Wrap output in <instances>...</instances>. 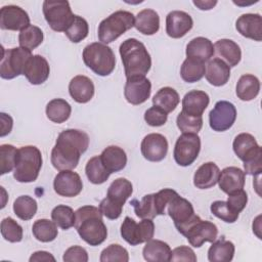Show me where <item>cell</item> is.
Returning a JSON list of instances; mask_svg holds the SVG:
<instances>
[{
    "label": "cell",
    "mask_w": 262,
    "mask_h": 262,
    "mask_svg": "<svg viewBox=\"0 0 262 262\" xmlns=\"http://www.w3.org/2000/svg\"><path fill=\"white\" fill-rule=\"evenodd\" d=\"M89 146V136L78 129L61 131L51 150V164L58 170H73L80 161V157Z\"/></svg>",
    "instance_id": "1"
},
{
    "label": "cell",
    "mask_w": 262,
    "mask_h": 262,
    "mask_svg": "<svg viewBox=\"0 0 262 262\" xmlns=\"http://www.w3.org/2000/svg\"><path fill=\"white\" fill-rule=\"evenodd\" d=\"M75 228L80 237L90 246L101 245L107 236L100 210L94 206H83L76 212Z\"/></svg>",
    "instance_id": "2"
},
{
    "label": "cell",
    "mask_w": 262,
    "mask_h": 262,
    "mask_svg": "<svg viewBox=\"0 0 262 262\" xmlns=\"http://www.w3.org/2000/svg\"><path fill=\"white\" fill-rule=\"evenodd\" d=\"M126 78L145 76L151 67L150 55L144 44L135 38L123 41L119 48Z\"/></svg>",
    "instance_id": "3"
},
{
    "label": "cell",
    "mask_w": 262,
    "mask_h": 262,
    "mask_svg": "<svg viewBox=\"0 0 262 262\" xmlns=\"http://www.w3.org/2000/svg\"><path fill=\"white\" fill-rule=\"evenodd\" d=\"M42 154L34 145L21 146L17 149L16 164L13 170V177L21 183L34 182L42 167Z\"/></svg>",
    "instance_id": "4"
},
{
    "label": "cell",
    "mask_w": 262,
    "mask_h": 262,
    "mask_svg": "<svg viewBox=\"0 0 262 262\" xmlns=\"http://www.w3.org/2000/svg\"><path fill=\"white\" fill-rule=\"evenodd\" d=\"M84 63L98 76H108L116 67V56L111 47L101 43L93 42L83 50Z\"/></svg>",
    "instance_id": "5"
},
{
    "label": "cell",
    "mask_w": 262,
    "mask_h": 262,
    "mask_svg": "<svg viewBox=\"0 0 262 262\" xmlns=\"http://www.w3.org/2000/svg\"><path fill=\"white\" fill-rule=\"evenodd\" d=\"M133 13L126 10H118L102 19L98 26V39L103 44H108L118 39L125 32L134 27Z\"/></svg>",
    "instance_id": "6"
},
{
    "label": "cell",
    "mask_w": 262,
    "mask_h": 262,
    "mask_svg": "<svg viewBox=\"0 0 262 262\" xmlns=\"http://www.w3.org/2000/svg\"><path fill=\"white\" fill-rule=\"evenodd\" d=\"M176 194L177 192L174 189L164 188L156 193L145 194L140 202L134 199L130 204L133 205L137 217L141 219H152L158 215L165 214V209L168 203Z\"/></svg>",
    "instance_id": "7"
},
{
    "label": "cell",
    "mask_w": 262,
    "mask_h": 262,
    "mask_svg": "<svg viewBox=\"0 0 262 262\" xmlns=\"http://www.w3.org/2000/svg\"><path fill=\"white\" fill-rule=\"evenodd\" d=\"M31 56V50L20 46L10 49L2 48V57L0 63L1 78L10 80L23 75L26 63Z\"/></svg>",
    "instance_id": "8"
},
{
    "label": "cell",
    "mask_w": 262,
    "mask_h": 262,
    "mask_svg": "<svg viewBox=\"0 0 262 262\" xmlns=\"http://www.w3.org/2000/svg\"><path fill=\"white\" fill-rule=\"evenodd\" d=\"M43 14L49 27L55 32H64L73 20V14L68 1L43 2Z\"/></svg>",
    "instance_id": "9"
},
{
    "label": "cell",
    "mask_w": 262,
    "mask_h": 262,
    "mask_svg": "<svg viewBox=\"0 0 262 262\" xmlns=\"http://www.w3.org/2000/svg\"><path fill=\"white\" fill-rule=\"evenodd\" d=\"M155 234V224L151 219L144 218L139 223L126 216L121 225L122 237L131 246H137L151 239Z\"/></svg>",
    "instance_id": "10"
},
{
    "label": "cell",
    "mask_w": 262,
    "mask_h": 262,
    "mask_svg": "<svg viewBox=\"0 0 262 262\" xmlns=\"http://www.w3.org/2000/svg\"><path fill=\"white\" fill-rule=\"evenodd\" d=\"M180 233L187 238L192 247L200 248L204 243H213L217 238L218 228L213 222L202 220L200 216L196 215Z\"/></svg>",
    "instance_id": "11"
},
{
    "label": "cell",
    "mask_w": 262,
    "mask_h": 262,
    "mask_svg": "<svg viewBox=\"0 0 262 262\" xmlns=\"http://www.w3.org/2000/svg\"><path fill=\"white\" fill-rule=\"evenodd\" d=\"M201 150V138L194 133H182L176 140L174 146V160L182 167L191 165Z\"/></svg>",
    "instance_id": "12"
},
{
    "label": "cell",
    "mask_w": 262,
    "mask_h": 262,
    "mask_svg": "<svg viewBox=\"0 0 262 262\" xmlns=\"http://www.w3.org/2000/svg\"><path fill=\"white\" fill-rule=\"evenodd\" d=\"M236 119V108L227 100L217 101L209 113L210 127L217 132H223L232 127Z\"/></svg>",
    "instance_id": "13"
},
{
    "label": "cell",
    "mask_w": 262,
    "mask_h": 262,
    "mask_svg": "<svg viewBox=\"0 0 262 262\" xmlns=\"http://www.w3.org/2000/svg\"><path fill=\"white\" fill-rule=\"evenodd\" d=\"M167 206L168 214L174 221V225L179 232L196 217L191 203L178 193L172 198Z\"/></svg>",
    "instance_id": "14"
},
{
    "label": "cell",
    "mask_w": 262,
    "mask_h": 262,
    "mask_svg": "<svg viewBox=\"0 0 262 262\" xmlns=\"http://www.w3.org/2000/svg\"><path fill=\"white\" fill-rule=\"evenodd\" d=\"M150 92L151 83L145 76L127 78L124 87V96L129 103L138 105L145 102L149 98Z\"/></svg>",
    "instance_id": "15"
},
{
    "label": "cell",
    "mask_w": 262,
    "mask_h": 262,
    "mask_svg": "<svg viewBox=\"0 0 262 262\" xmlns=\"http://www.w3.org/2000/svg\"><path fill=\"white\" fill-rule=\"evenodd\" d=\"M53 188L60 196L74 198L82 191L83 182L78 173L72 170H62L55 176Z\"/></svg>",
    "instance_id": "16"
},
{
    "label": "cell",
    "mask_w": 262,
    "mask_h": 262,
    "mask_svg": "<svg viewBox=\"0 0 262 262\" xmlns=\"http://www.w3.org/2000/svg\"><path fill=\"white\" fill-rule=\"evenodd\" d=\"M30 26V16L25 9L16 5H5L0 9V28L9 31H21Z\"/></svg>",
    "instance_id": "17"
},
{
    "label": "cell",
    "mask_w": 262,
    "mask_h": 262,
    "mask_svg": "<svg viewBox=\"0 0 262 262\" xmlns=\"http://www.w3.org/2000/svg\"><path fill=\"white\" fill-rule=\"evenodd\" d=\"M141 154L149 162H161L168 152V141L159 133H150L144 136L140 144Z\"/></svg>",
    "instance_id": "18"
},
{
    "label": "cell",
    "mask_w": 262,
    "mask_h": 262,
    "mask_svg": "<svg viewBox=\"0 0 262 262\" xmlns=\"http://www.w3.org/2000/svg\"><path fill=\"white\" fill-rule=\"evenodd\" d=\"M192 26L193 20L185 11L173 10L166 16V33L171 38H182L191 30Z\"/></svg>",
    "instance_id": "19"
},
{
    "label": "cell",
    "mask_w": 262,
    "mask_h": 262,
    "mask_svg": "<svg viewBox=\"0 0 262 262\" xmlns=\"http://www.w3.org/2000/svg\"><path fill=\"white\" fill-rule=\"evenodd\" d=\"M233 151L239 160L247 163L262 155V148L250 133H241L235 136L232 143Z\"/></svg>",
    "instance_id": "20"
},
{
    "label": "cell",
    "mask_w": 262,
    "mask_h": 262,
    "mask_svg": "<svg viewBox=\"0 0 262 262\" xmlns=\"http://www.w3.org/2000/svg\"><path fill=\"white\" fill-rule=\"evenodd\" d=\"M49 74L50 67L46 58L39 54H35L27 61L23 75L32 85H40L48 79Z\"/></svg>",
    "instance_id": "21"
},
{
    "label": "cell",
    "mask_w": 262,
    "mask_h": 262,
    "mask_svg": "<svg viewBox=\"0 0 262 262\" xmlns=\"http://www.w3.org/2000/svg\"><path fill=\"white\" fill-rule=\"evenodd\" d=\"M237 32L254 41L262 40V18L259 13L242 14L235 21Z\"/></svg>",
    "instance_id": "22"
},
{
    "label": "cell",
    "mask_w": 262,
    "mask_h": 262,
    "mask_svg": "<svg viewBox=\"0 0 262 262\" xmlns=\"http://www.w3.org/2000/svg\"><path fill=\"white\" fill-rule=\"evenodd\" d=\"M94 84L91 79L83 75L75 76L69 84L70 95L78 103L90 101L94 95Z\"/></svg>",
    "instance_id": "23"
},
{
    "label": "cell",
    "mask_w": 262,
    "mask_h": 262,
    "mask_svg": "<svg viewBox=\"0 0 262 262\" xmlns=\"http://www.w3.org/2000/svg\"><path fill=\"white\" fill-rule=\"evenodd\" d=\"M210 102L209 95L202 90H191L182 99V112L188 116L202 117Z\"/></svg>",
    "instance_id": "24"
},
{
    "label": "cell",
    "mask_w": 262,
    "mask_h": 262,
    "mask_svg": "<svg viewBox=\"0 0 262 262\" xmlns=\"http://www.w3.org/2000/svg\"><path fill=\"white\" fill-rule=\"evenodd\" d=\"M245 172L237 167H226L220 171L218 184L220 189L225 193L243 189L245 185Z\"/></svg>",
    "instance_id": "25"
},
{
    "label": "cell",
    "mask_w": 262,
    "mask_h": 262,
    "mask_svg": "<svg viewBox=\"0 0 262 262\" xmlns=\"http://www.w3.org/2000/svg\"><path fill=\"white\" fill-rule=\"evenodd\" d=\"M205 77L211 85L223 86L230 78V67L221 58L210 59L206 67Z\"/></svg>",
    "instance_id": "26"
},
{
    "label": "cell",
    "mask_w": 262,
    "mask_h": 262,
    "mask_svg": "<svg viewBox=\"0 0 262 262\" xmlns=\"http://www.w3.org/2000/svg\"><path fill=\"white\" fill-rule=\"evenodd\" d=\"M185 53L187 58L206 62L213 57L215 50L213 43L208 38L196 37L188 42Z\"/></svg>",
    "instance_id": "27"
},
{
    "label": "cell",
    "mask_w": 262,
    "mask_h": 262,
    "mask_svg": "<svg viewBox=\"0 0 262 262\" xmlns=\"http://www.w3.org/2000/svg\"><path fill=\"white\" fill-rule=\"evenodd\" d=\"M99 157L103 166L111 174L123 170L127 164V155L125 150L117 145L105 147Z\"/></svg>",
    "instance_id": "28"
},
{
    "label": "cell",
    "mask_w": 262,
    "mask_h": 262,
    "mask_svg": "<svg viewBox=\"0 0 262 262\" xmlns=\"http://www.w3.org/2000/svg\"><path fill=\"white\" fill-rule=\"evenodd\" d=\"M219 174L220 170L214 162L204 163L193 175V185L200 189L213 187L218 182Z\"/></svg>",
    "instance_id": "29"
},
{
    "label": "cell",
    "mask_w": 262,
    "mask_h": 262,
    "mask_svg": "<svg viewBox=\"0 0 262 262\" xmlns=\"http://www.w3.org/2000/svg\"><path fill=\"white\" fill-rule=\"evenodd\" d=\"M143 258L147 262H166L170 261L171 248L160 239H149L142 250Z\"/></svg>",
    "instance_id": "30"
},
{
    "label": "cell",
    "mask_w": 262,
    "mask_h": 262,
    "mask_svg": "<svg viewBox=\"0 0 262 262\" xmlns=\"http://www.w3.org/2000/svg\"><path fill=\"white\" fill-rule=\"evenodd\" d=\"M134 27L143 35H154L160 29V16L154 9H143L137 13Z\"/></svg>",
    "instance_id": "31"
},
{
    "label": "cell",
    "mask_w": 262,
    "mask_h": 262,
    "mask_svg": "<svg viewBox=\"0 0 262 262\" xmlns=\"http://www.w3.org/2000/svg\"><path fill=\"white\" fill-rule=\"evenodd\" d=\"M214 50H216L217 54L221 56L229 67H235L241 61V48L237 43L230 39H220L216 41L214 44Z\"/></svg>",
    "instance_id": "32"
},
{
    "label": "cell",
    "mask_w": 262,
    "mask_h": 262,
    "mask_svg": "<svg viewBox=\"0 0 262 262\" xmlns=\"http://www.w3.org/2000/svg\"><path fill=\"white\" fill-rule=\"evenodd\" d=\"M260 91V81L259 79L251 74L243 75L235 87L236 96L243 101H250L254 99Z\"/></svg>",
    "instance_id": "33"
},
{
    "label": "cell",
    "mask_w": 262,
    "mask_h": 262,
    "mask_svg": "<svg viewBox=\"0 0 262 262\" xmlns=\"http://www.w3.org/2000/svg\"><path fill=\"white\" fill-rule=\"evenodd\" d=\"M233 243L220 238L214 241L208 250V260L210 262H229L234 255Z\"/></svg>",
    "instance_id": "34"
},
{
    "label": "cell",
    "mask_w": 262,
    "mask_h": 262,
    "mask_svg": "<svg viewBox=\"0 0 262 262\" xmlns=\"http://www.w3.org/2000/svg\"><path fill=\"white\" fill-rule=\"evenodd\" d=\"M133 192L132 183L126 178L120 177L114 180L108 186L106 196L113 202L124 206L126 201L131 196Z\"/></svg>",
    "instance_id": "35"
},
{
    "label": "cell",
    "mask_w": 262,
    "mask_h": 262,
    "mask_svg": "<svg viewBox=\"0 0 262 262\" xmlns=\"http://www.w3.org/2000/svg\"><path fill=\"white\" fill-rule=\"evenodd\" d=\"M180 101L179 94L172 87L161 88L152 97V104L167 114L173 112Z\"/></svg>",
    "instance_id": "36"
},
{
    "label": "cell",
    "mask_w": 262,
    "mask_h": 262,
    "mask_svg": "<svg viewBox=\"0 0 262 262\" xmlns=\"http://www.w3.org/2000/svg\"><path fill=\"white\" fill-rule=\"evenodd\" d=\"M72 113L71 104L62 98H54L46 105L47 118L57 124L66 122Z\"/></svg>",
    "instance_id": "37"
},
{
    "label": "cell",
    "mask_w": 262,
    "mask_h": 262,
    "mask_svg": "<svg viewBox=\"0 0 262 262\" xmlns=\"http://www.w3.org/2000/svg\"><path fill=\"white\" fill-rule=\"evenodd\" d=\"M32 232L36 239L42 243H49L57 237V225L52 220L38 219L32 226Z\"/></svg>",
    "instance_id": "38"
},
{
    "label": "cell",
    "mask_w": 262,
    "mask_h": 262,
    "mask_svg": "<svg viewBox=\"0 0 262 262\" xmlns=\"http://www.w3.org/2000/svg\"><path fill=\"white\" fill-rule=\"evenodd\" d=\"M206 73L205 62L187 58L182 62L180 69V76L183 81L187 83H194L200 81Z\"/></svg>",
    "instance_id": "39"
},
{
    "label": "cell",
    "mask_w": 262,
    "mask_h": 262,
    "mask_svg": "<svg viewBox=\"0 0 262 262\" xmlns=\"http://www.w3.org/2000/svg\"><path fill=\"white\" fill-rule=\"evenodd\" d=\"M85 173L88 180L93 184L104 183L111 175V173L103 166L99 156H95L87 162L85 167Z\"/></svg>",
    "instance_id": "40"
},
{
    "label": "cell",
    "mask_w": 262,
    "mask_h": 262,
    "mask_svg": "<svg viewBox=\"0 0 262 262\" xmlns=\"http://www.w3.org/2000/svg\"><path fill=\"white\" fill-rule=\"evenodd\" d=\"M43 38L44 36L42 30L37 26L30 25L19 32L18 43L20 47L32 51L43 42Z\"/></svg>",
    "instance_id": "41"
},
{
    "label": "cell",
    "mask_w": 262,
    "mask_h": 262,
    "mask_svg": "<svg viewBox=\"0 0 262 262\" xmlns=\"http://www.w3.org/2000/svg\"><path fill=\"white\" fill-rule=\"evenodd\" d=\"M38 209L35 199L30 195H20L13 203V212L21 220L27 221L32 219Z\"/></svg>",
    "instance_id": "42"
},
{
    "label": "cell",
    "mask_w": 262,
    "mask_h": 262,
    "mask_svg": "<svg viewBox=\"0 0 262 262\" xmlns=\"http://www.w3.org/2000/svg\"><path fill=\"white\" fill-rule=\"evenodd\" d=\"M51 219L63 230L75 226L76 215L74 210L66 205H57L51 211Z\"/></svg>",
    "instance_id": "43"
},
{
    "label": "cell",
    "mask_w": 262,
    "mask_h": 262,
    "mask_svg": "<svg viewBox=\"0 0 262 262\" xmlns=\"http://www.w3.org/2000/svg\"><path fill=\"white\" fill-rule=\"evenodd\" d=\"M89 33L88 23L85 18L79 15H74L72 23L64 31V34L73 43H79L84 40Z\"/></svg>",
    "instance_id": "44"
},
{
    "label": "cell",
    "mask_w": 262,
    "mask_h": 262,
    "mask_svg": "<svg viewBox=\"0 0 262 262\" xmlns=\"http://www.w3.org/2000/svg\"><path fill=\"white\" fill-rule=\"evenodd\" d=\"M17 148L11 144H2L0 146V174L4 175L15 168Z\"/></svg>",
    "instance_id": "45"
},
{
    "label": "cell",
    "mask_w": 262,
    "mask_h": 262,
    "mask_svg": "<svg viewBox=\"0 0 262 262\" xmlns=\"http://www.w3.org/2000/svg\"><path fill=\"white\" fill-rule=\"evenodd\" d=\"M1 234L5 241L18 243L23 239V227L11 217H6L1 221Z\"/></svg>",
    "instance_id": "46"
},
{
    "label": "cell",
    "mask_w": 262,
    "mask_h": 262,
    "mask_svg": "<svg viewBox=\"0 0 262 262\" xmlns=\"http://www.w3.org/2000/svg\"><path fill=\"white\" fill-rule=\"evenodd\" d=\"M176 124L182 133L198 134L203 127V118L188 116L181 111L177 116Z\"/></svg>",
    "instance_id": "47"
},
{
    "label": "cell",
    "mask_w": 262,
    "mask_h": 262,
    "mask_svg": "<svg viewBox=\"0 0 262 262\" xmlns=\"http://www.w3.org/2000/svg\"><path fill=\"white\" fill-rule=\"evenodd\" d=\"M99 260L100 262H111V261L128 262L129 254H128V251L121 245L112 244L102 250Z\"/></svg>",
    "instance_id": "48"
},
{
    "label": "cell",
    "mask_w": 262,
    "mask_h": 262,
    "mask_svg": "<svg viewBox=\"0 0 262 262\" xmlns=\"http://www.w3.org/2000/svg\"><path fill=\"white\" fill-rule=\"evenodd\" d=\"M210 210L214 216L226 223H233L237 220L239 214L234 213L225 201H215L211 204Z\"/></svg>",
    "instance_id": "49"
},
{
    "label": "cell",
    "mask_w": 262,
    "mask_h": 262,
    "mask_svg": "<svg viewBox=\"0 0 262 262\" xmlns=\"http://www.w3.org/2000/svg\"><path fill=\"white\" fill-rule=\"evenodd\" d=\"M228 207L234 212L239 214L247 206L248 203V194L244 189L234 190L228 193V198L226 201Z\"/></svg>",
    "instance_id": "50"
},
{
    "label": "cell",
    "mask_w": 262,
    "mask_h": 262,
    "mask_svg": "<svg viewBox=\"0 0 262 262\" xmlns=\"http://www.w3.org/2000/svg\"><path fill=\"white\" fill-rule=\"evenodd\" d=\"M168 119V114L158 106H151L144 113V120L151 127L163 126Z\"/></svg>",
    "instance_id": "51"
},
{
    "label": "cell",
    "mask_w": 262,
    "mask_h": 262,
    "mask_svg": "<svg viewBox=\"0 0 262 262\" xmlns=\"http://www.w3.org/2000/svg\"><path fill=\"white\" fill-rule=\"evenodd\" d=\"M98 209L100 210L101 214L103 216H105L107 219L115 220V219H118L121 216L123 206L113 202L111 199H108L106 196L100 202Z\"/></svg>",
    "instance_id": "52"
},
{
    "label": "cell",
    "mask_w": 262,
    "mask_h": 262,
    "mask_svg": "<svg viewBox=\"0 0 262 262\" xmlns=\"http://www.w3.org/2000/svg\"><path fill=\"white\" fill-rule=\"evenodd\" d=\"M62 260L64 262H87L88 253L87 251L80 246L70 247L63 254Z\"/></svg>",
    "instance_id": "53"
},
{
    "label": "cell",
    "mask_w": 262,
    "mask_h": 262,
    "mask_svg": "<svg viewBox=\"0 0 262 262\" xmlns=\"http://www.w3.org/2000/svg\"><path fill=\"white\" fill-rule=\"evenodd\" d=\"M170 261H188L195 262L196 256L193 250L187 246H180L171 251Z\"/></svg>",
    "instance_id": "54"
},
{
    "label": "cell",
    "mask_w": 262,
    "mask_h": 262,
    "mask_svg": "<svg viewBox=\"0 0 262 262\" xmlns=\"http://www.w3.org/2000/svg\"><path fill=\"white\" fill-rule=\"evenodd\" d=\"M244 168H245V174L249 175H260L262 172V155L256 157L255 159L244 163Z\"/></svg>",
    "instance_id": "55"
},
{
    "label": "cell",
    "mask_w": 262,
    "mask_h": 262,
    "mask_svg": "<svg viewBox=\"0 0 262 262\" xmlns=\"http://www.w3.org/2000/svg\"><path fill=\"white\" fill-rule=\"evenodd\" d=\"M0 119H1V132H0V136L4 137L5 135L9 134L12 130V126H13V120L12 118L5 114V113H1L0 114Z\"/></svg>",
    "instance_id": "56"
},
{
    "label": "cell",
    "mask_w": 262,
    "mask_h": 262,
    "mask_svg": "<svg viewBox=\"0 0 262 262\" xmlns=\"http://www.w3.org/2000/svg\"><path fill=\"white\" fill-rule=\"evenodd\" d=\"M35 261H55V258L46 251H37L30 257V262Z\"/></svg>",
    "instance_id": "57"
},
{
    "label": "cell",
    "mask_w": 262,
    "mask_h": 262,
    "mask_svg": "<svg viewBox=\"0 0 262 262\" xmlns=\"http://www.w3.org/2000/svg\"><path fill=\"white\" fill-rule=\"evenodd\" d=\"M193 4L201 10H209L217 4V1H193Z\"/></svg>",
    "instance_id": "58"
}]
</instances>
